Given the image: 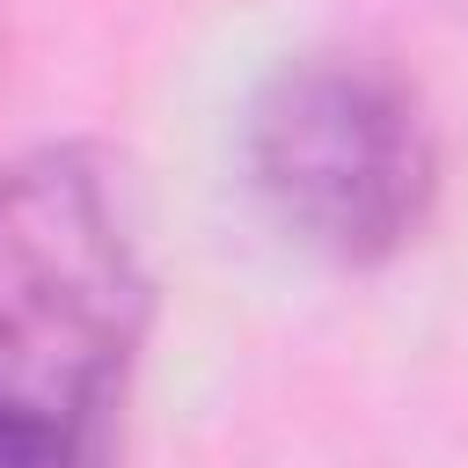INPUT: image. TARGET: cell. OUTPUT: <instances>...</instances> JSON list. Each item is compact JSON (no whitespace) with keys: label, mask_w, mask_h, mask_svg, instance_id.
Here are the masks:
<instances>
[{"label":"cell","mask_w":468,"mask_h":468,"mask_svg":"<svg viewBox=\"0 0 468 468\" xmlns=\"http://www.w3.org/2000/svg\"><path fill=\"white\" fill-rule=\"evenodd\" d=\"M154 285L88 146L0 168V468H117Z\"/></svg>","instance_id":"6da1fadb"},{"label":"cell","mask_w":468,"mask_h":468,"mask_svg":"<svg viewBox=\"0 0 468 468\" xmlns=\"http://www.w3.org/2000/svg\"><path fill=\"white\" fill-rule=\"evenodd\" d=\"M241 168L256 205L307 256L344 271L402 256L439 205L424 95L366 51L285 58L241 117Z\"/></svg>","instance_id":"7a4b0ae2"}]
</instances>
